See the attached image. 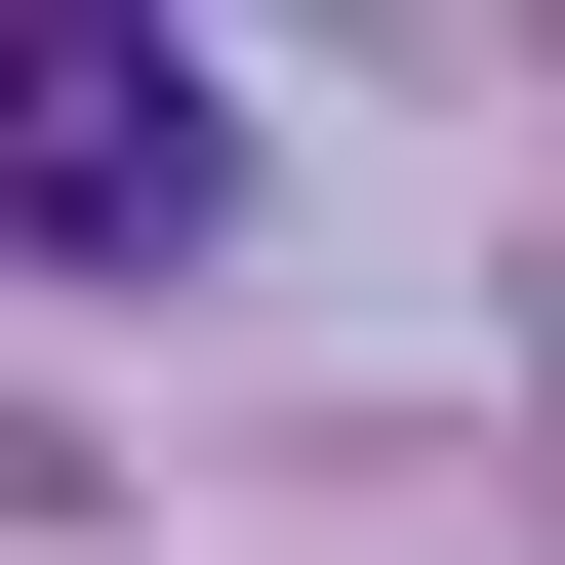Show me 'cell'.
<instances>
[{
	"mask_svg": "<svg viewBox=\"0 0 565 565\" xmlns=\"http://www.w3.org/2000/svg\"><path fill=\"white\" fill-rule=\"evenodd\" d=\"M0 202H41V282H202L243 243V121H202L162 0H41V41H0Z\"/></svg>",
	"mask_w": 565,
	"mask_h": 565,
	"instance_id": "obj_1",
	"label": "cell"
},
{
	"mask_svg": "<svg viewBox=\"0 0 565 565\" xmlns=\"http://www.w3.org/2000/svg\"><path fill=\"white\" fill-rule=\"evenodd\" d=\"M525 364H565V282H525Z\"/></svg>",
	"mask_w": 565,
	"mask_h": 565,
	"instance_id": "obj_2",
	"label": "cell"
}]
</instances>
